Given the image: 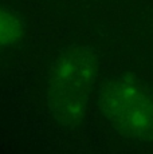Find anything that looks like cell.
I'll list each match as a JSON object with an SVG mask.
<instances>
[{
	"mask_svg": "<svg viewBox=\"0 0 153 154\" xmlns=\"http://www.w3.org/2000/svg\"><path fill=\"white\" fill-rule=\"evenodd\" d=\"M98 72L95 52L74 47L61 54L47 83L50 107L63 121H74L86 111Z\"/></svg>",
	"mask_w": 153,
	"mask_h": 154,
	"instance_id": "cell-1",
	"label": "cell"
},
{
	"mask_svg": "<svg viewBox=\"0 0 153 154\" xmlns=\"http://www.w3.org/2000/svg\"><path fill=\"white\" fill-rule=\"evenodd\" d=\"M98 105L105 121L122 137L153 141V95L137 81L117 76L101 87Z\"/></svg>",
	"mask_w": 153,
	"mask_h": 154,
	"instance_id": "cell-2",
	"label": "cell"
},
{
	"mask_svg": "<svg viewBox=\"0 0 153 154\" xmlns=\"http://www.w3.org/2000/svg\"><path fill=\"white\" fill-rule=\"evenodd\" d=\"M24 29V22L19 14L0 5V47H11L19 43Z\"/></svg>",
	"mask_w": 153,
	"mask_h": 154,
	"instance_id": "cell-3",
	"label": "cell"
}]
</instances>
